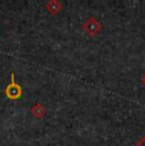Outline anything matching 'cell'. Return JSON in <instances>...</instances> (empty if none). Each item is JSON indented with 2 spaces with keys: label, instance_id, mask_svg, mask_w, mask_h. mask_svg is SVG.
<instances>
[{
  "label": "cell",
  "instance_id": "obj_3",
  "mask_svg": "<svg viewBox=\"0 0 145 146\" xmlns=\"http://www.w3.org/2000/svg\"><path fill=\"white\" fill-rule=\"evenodd\" d=\"M45 8H46V10H47L49 13H51V14H57V13L64 8V5H63V3L59 1V0H50L49 3H46Z\"/></svg>",
  "mask_w": 145,
  "mask_h": 146
},
{
  "label": "cell",
  "instance_id": "obj_5",
  "mask_svg": "<svg viewBox=\"0 0 145 146\" xmlns=\"http://www.w3.org/2000/svg\"><path fill=\"white\" fill-rule=\"evenodd\" d=\"M139 146H145V136L141 139V141L139 142Z\"/></svg>",
  "mask_w": 145,
  "mask_h": 146
},
{
  "label": "cell",
  "instance_id": "obj_1",
  "mask_svg": "<svg viewBox=\"0 0 145 146\" xmlns=\"http://www.w3.org/2000/svg\"><path fill=\"white\" fill-rule=\"evenodd\" d=\"M83 29L85 31V33L89 36H97L99 32H101L102 29V24L99 23L98 19H96L94 17H90V18H88L87 21L84 22V24H83Z\"/></svg>",
  "mask_w": 145,
  "mask_h": 146
},
{
  "label": "cell",
  "instance_id": "obj_2",
  "mask_svg": "<svg viewBox=\"0 0 145 146\" xmlns=\"http://www.w3.org/2000/svg\"><path fill=\"white\" fill-rule=\"evenodd\" d=\"M4 92H5V95H7L9 99H18L22 95V88L14 80V72H12V80L8 84V86L5 88Z\"/></svg>",
  "mask_w": 145,
  "mask_h": 146
},
{
  "label": "cell",
  "instance_id": "obj_4",
  "mask_svg": "<svg viewBox=\"0 0 145 146\" xmlns=\"http://www.w3.org/2000/svg\"><path fill=\"white\" fill-rule=\"evenodd\" d=\"M31 113L36 118H42L45 114H46V108H45V106L42 103H36L33 107H31Z\"/></svg>",
  "mask_w": 145,
  "mask_h": 146
},
{
  "label": "cell",
  "instance_id": "obj_6",
  "mask_svg": "<svg viewBox=\"0 0 145 146\" xmlns=\"http://www.w3.org/2000/svg\"><path fill=\"white\" fill-rule=\"evenodd\" d=\"M141 81H143V84L145 85V74H144V76H143V79H141Z\"/></svg>",
  "mask_w": 145,
  "mask_h": 146
}]
</instances>
